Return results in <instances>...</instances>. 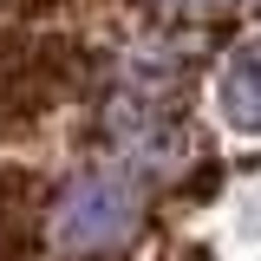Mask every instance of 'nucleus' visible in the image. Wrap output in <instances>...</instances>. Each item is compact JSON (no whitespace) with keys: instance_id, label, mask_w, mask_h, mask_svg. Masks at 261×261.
Masks as SVG:
<instances>
[{"instance_id":"obj_1","label":"nucleus","mask_w":261,"mask_h":261,"mask_svg":"<svg viewBox=\"0 0 261 261\" xmlns=\"http://www.w3.org/2000/svg\"><path fill=\"white\" fill-rule=\"evenodd\" d=\"M150 202L137 190V176L124 170H92L79 183H65L59 196V242L65 255H118L144 235Z\"/></svg>"},{"instance_id":"obj_2","label":"nucleus","mask_w":261,"mask_h":261,"mask_svg":"<svg viewBox=\"0 0 261 261\" xmlns=\"http://www.w3.org/2000/svg\"><path fill=\"white\" fill-rule=\"evenodd\" d=\"M79 53L65 33H7L0 39V118H39L72 85Z\"/></svg>"},{"instance_id":"obj_3","label":"nucleus","mask_w":261,"mask_h":261,"mask_svg":"<svg viewBox=\"0 0 261 261\" xmlns=\"http://www.w3.org/2000/svg\"><path fill=\"white\" fill-rule=\"evenodd\" d=\"M46 183L27 163H0V261H39L46 255Z\"/></svg>"},{"instance_id":"obj_4","label":"nucleus","mask_w":261,"mask_h":261,"mask_svg":"<svg viewBox=\"0 0 261 261\" xmlns=\"http://www.w3.org/2000/svg\"><path fill=\"white\" fill-rule=\"evenodd\" d=\"M216 98H222V118L235 130H261V46H248V53H235L222 65Z\"/></svg>"},{"instance_id":"obj_5","label":"nucleus","mask_w":261,"mask_h":261,"mask_svg":"<svg viewBox=\"0 0 261 261\" xmlns=\"http://www.w3.org/2000/svg\"><path fill=\"white\" fill-rule=\"evenodd\" d=\"M0 7H7L13 20H53V13H65V7H72V0H0Z\"/></svg>"},{"instance_id":"obj_6","label":"nucleus","mask_w":261,"mask_h":261,"mask_svg":"<svg viewBox=\"0 0 261 261\" xmlns=\"http://www.w3.org/2000/svg\"><path fill=\"white\" fill-rule=\"evenodd\" d=\"M170 13H228V7H248V0H157Z\"/></svg>"}]
</instances>
